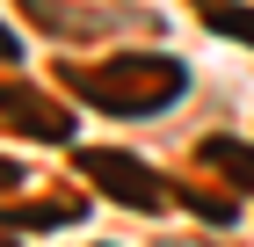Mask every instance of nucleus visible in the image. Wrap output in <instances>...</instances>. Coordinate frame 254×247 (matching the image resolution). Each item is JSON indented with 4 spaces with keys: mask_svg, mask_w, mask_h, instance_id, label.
I'll list each match as a JSON object with an SVG mask.
<instances>
[{
    "mask_svg": "<svg viewBox=\"0 0 254 247\" xmlns=\"http://www.w3.org/2000/svg\"><path fill=\"white\" fill-rule=\"evenodd\" d=\"M211 22H218V29H225V37H247V44H254V15H225V7H218Z\"/></svg>",
    "mask_w": 254,
    "mask_h": 247,
    "instance_id": "nucleus-3",
    "label": "nucleus"
},
{
    "mask_svg": "<svg viewBox=\"0 0 254 247\" xmlns=\"http://www.w3.org/2000/svg\"><path fill=\"white\" fill-rule=\"evenodd\" d=\"M0 58H15V37H7V29H0Z\"/></svg>",
    "mask_w": 254,
    "mask_h": 247,
    "instance_id": "nucleus-4",
    "label": "nucleus"
},
{
    "mask_svg": "<svg viewBox=\"0 0 254 247\" xmlns=\"http://www.w3.org/2000/svg\"><path fill=\"white\" fill-rule=\"evenodd\" d=\"M87 167L109 182V189L124 196V204H138V211H160V182L145 167H131V160H109V153H87Z\"/></svg>",
    "mask_w": 254,
    "mask_h": 247,
    "instance_id": "nucleus-2",
    "label": "nucleus"
},
{
    "mask_svg": "<svg viewBox=\"0 0 254 247\" xmlns=\"http://www.w3.org/2000/svg\"><path fill=\"white\" fill-rule=\"evenodd\" d=\"M0 247H7V240H0Z\"/></svg>",
    "mask_w": 254,
    "mask_h": 247,
    "instance_id": "nucleus-6",
    "label": "nucleus"
},
{
    "mask_svg": "<svg viewBox=\"0 0 254 247\" xmlns=\"http://www.w3.org/2000/svg\"><path fill=\"white\" fill-rule=\"evenodd\" d=\"M0 182H15V167H0Z\"/></svg>",
    "mask_w": 254,
    "mask_h": 247,
    "instance_id": "nucleus-5",
    "label": "nucleus"
},
{
    "mask_svg": "<svg viewBox=\"0 0 254 247\" xmlns=\"http://www.w3.org/2000/svg\"><path fill=\"white\" fill-rule=\"evenodd\" d=\"M80 87H87L102 109H131V116H145V109H167V102H175L182 66H175V58H124V66H109V73H87Z\"/></svg>",
    "mask_w": 254,
    "mask_h": 247,
    "instance_id": "nucleus-1",
    "label": "nucleus"
}]
</instances>
